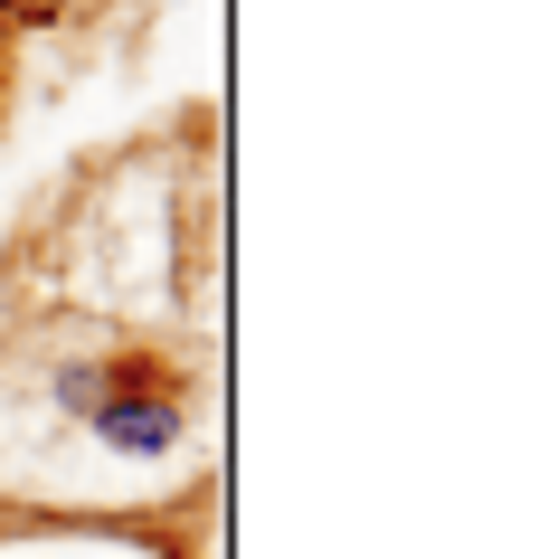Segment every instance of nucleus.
I'll use <instances>...</instances> for the list:
<instances>
[{"mask_svg": "<svg viewBox=\"0 0 549 559\" xmlns=\"http://www.w3.org/2000/svg\"><path fill=\"white\" fill-rule=\"evenodd\" d=\"M190 389H180V370L162 352H143L133 370L115 380V399L76 427V437L105 455V465H133V474H152V465H171V455H190Z\"/></svg>", "mask_w": 549, "mask_h": 559, "instance_id": "1", "label": "nucleus"}, {"mask_svg": "<svg viewBox=\"0 0 549 559\" xmlns=\"http://www.w3.org/2000/svg\"><path fill=\"white\" fill-rule=\"evenodd\" d=\"M0 115H10V38H0Z\"/></svg>", "mask_w": 549, "mask_h": 559, "instance_id": "2", "label": "nucleus"}]
</instances>
